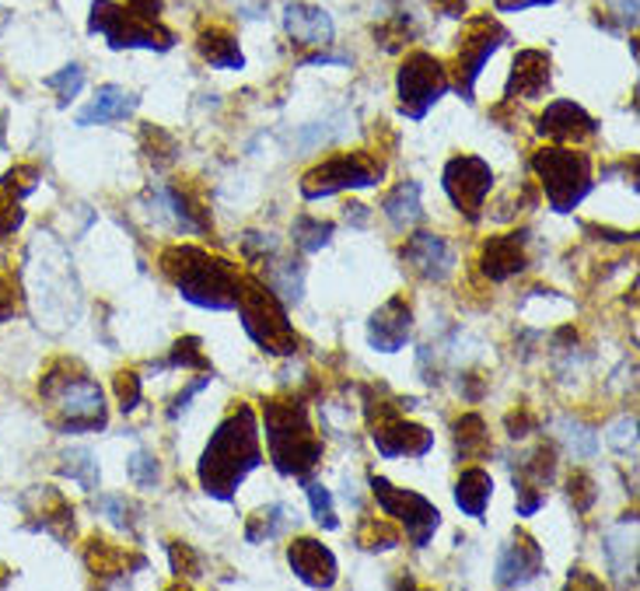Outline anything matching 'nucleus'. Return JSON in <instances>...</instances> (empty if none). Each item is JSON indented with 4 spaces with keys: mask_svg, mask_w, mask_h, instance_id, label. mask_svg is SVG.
<instances>
[{
    "mask_svg": "<svg viewBox=\"0 0 640 591\" xmlns=\"http://www.w3.org/2000/svg\"><path fill=\"white\" fill-rule=\"evenodd\" d=\"M291 235H295V246L301 249V252H319L322 246H329V238H333V221H319V217H312V214H301L298 221H295V228H291Z\"/></svg>",
    "mask_w": 640,
    "mask_h": 591,
    "instance_id": "nucleus-34",
    "label": "nucleus"
},
{
    "mask_svg": "<svg viewBox=\"0 0 640 591\" xmlns=\"http://www.w3.org/2000/svg\"><path fill=\"white\" fill-rule=\"evenodd\" d=\"M367 483H371V494H375L378 507L388 518H396L406 528V539L413 546L424 549L430 539H435V533L441 528V512L424 494L403 491V486L388 483L385 476H371Z\"/></svg>",
    "mask_w": 640,
    "mask_h": 591,
    "instance_id": "nucleus-12",
    "label": "nucleus"
},
{
    "mask_svg": "<svg viewBox=\"0 0 640 591\" xmlns=\"http://www.w3.org/2000/svg\"><path fill=\"white\" fill-rule=\"evenodd\" d=\"M441 186L469 224H477L483 214V203L493 190V169L477 154H456L441 172Z\"/></svg>",
    "mask_w": 640,
    "mask_h": 591,
    "instance_id": "nucleus-14",
    "label": "nucleus"
},
{
    "mask_svg": "<svg viewBox=\"0 0 640 591\" xmlns=\"http://www.w3.org/2000/svg\"><path fill=\"white\" fill-rule=\"evenodd\" d=\"M43 399L56 402V427L67 434L102 431L106 427V399L102 389L88 378V372L74 361H53L43 382H39Z\"/></svg>",
    "mask_w": 640,
    "mask_h": 591,
    "instance_id": "nucleus-5",
    "label": "nucleus"
},
{
    "mask_svg": "<svg viewBox=\"0 0 640 591\" xmlns=\"http://www.w3.org/2000/svg\"><path fill=\"white\" fill-rule=\"evenodd\" d=\"M553 80V60L543 50H522L514 56L511 74H508V88H504V101H532L543 98L550 92Z\"/></svg>",
    "mask_w": 640,
    "mask_h": 591,
    "instance_id": "nucleus-19",
    "label": "nucleus"
},
{
    "mask_svg": "<svg viewBox=\"0 0 640 591\" xmlns=\"http://www.w3.org/2000/svg\"><path fill=\"white\" fill-rule=\"evenodd\" d=\"M259 465H263V448H259L256 413H253V406L238 402L235 410L214 427V434L200 455L196 480L206 497L232 501L235 491L245 483V476Z\"/></svg>",
    "mask_w": 640,
    "mask_h": 591,
    "instance_id": "nucleus-1",
    "label": "nucleus"
},
{
    "mask_svg": "<svg viewBox=\"0 0 640 591\" xmlns=\"http://www.w3.org/2000/svg\"><path fill=\"white\" fill-rule=\"evenodd\" d=\"M169 368H193V372H214L211 368V357L203 354V340L200 336H182L172 343L169 351Z\"/></svg>",
    "mask_w": 640,
    "mask_h": 591,
    "instance_id": "nucleus-37",
    "label": "nucleus"
},
{
    "mask_svg": "<svg viewBox=\"0 0 640 591\" xmlns=\"http://www.w3.org/2000/svg\"><path fill=\"white\" fill-rule=\"evenodd\" d=\"M409 333H413V309H409V301L403 294L388 298L367 322V343L382 354L403 351Z\"/></svg>",
    "mask_w": 640,
    "mask_h": 591,
    "instance_id": "nucleus-20",
    "label": "nucleus"
},
{
    "mask_svg": "<svg viewBox=\"0 0 640 591\" xmlns=\"http://www.w3.org/2000/svg\"><path fill=\"white\" fill-rule=\"evenodd\" d=\"M308 501H312V515L322 528H340L337 507H333V494L326 491L322 483H308Z\"/></svg>",
    "mask_w": 640,
    "mask_h": 591,
    "instance_id": "nucleus-45",
    "label": "nucleus"
},
{
    "mask_svg": "<svg viewBox=\"0 0 640 591\" xmlns=\"http://www.w3.org/2000/svg\"><path fill=\"white\" fill-rule=\"evenodd\" d=\"M46 88H53L60 95V106H67V101L77 98V92L85 88V67L81 64H67L64 71H56L46 77Z\"/></svg>",
    "mask_w": 640,
    "mask_h": 591,
    "instance_id": "nucleus-39",
    "label": "nucleus"
},
{
    "mask_svg": "<svg viewBox=\"0 0 640 591\" xmlns=\"http://www.w3.org/2000/svg\"><path fill=\"white\" fill-rule=\"evenodd\" d=\"M25 277H29V298L39 325H46V330H67V325H74L81 309V288L64 246L53 235H43V232L35 235L29 249Z\"/></svg>",
    "mask_w": 640,
    "mask_h": 591,
    "instance_id": "nucleus-2",
    "label": "nucleus"
},
{
    "mask_svg": "<svg viewBox=\"0 0 640 591\" xmlns=\"http://www.w3.org/2000/svg\"><path fill=\"white\" fill-rule=\"evenodd\" d=\"M595 130H598L595 119L570 98L550 101L546 112L540 116V123H535V133L556 140V144H582V140L595 137Z\"/></svg>",
    "mask_w": 640,
    "mask_h": 591,
    "instance_id": "nucleus-17",
    "label": "nucleus"
},
{
    "mask_svg": "<svg viewBox=\"0 0 640 591\" xmlns=\"http://www.w3.org/2000/svg\"><path fill=\"white\" fill-rule=\"evenodd\" d=\"M609 444L619 455H637V417H623L609 427Z\"/></svg>",
    "mask_w": 640,
    "mask_h": 591,
    "instance_id": "nucleus-48",
    "label": "nucleus"
},
{
    "mask_svg": "<svg viewBox=\"0 0 640 591\" xmlns=\"http://www.w3.org/2000/svg\"><path fill=\"white\" fill-rule=\"evenodd\" d=\"M196 50H200V56L211 67H221V71H242L245 67V56H242L238 39L228 29H221V25L203 29L196 35Z\"/></svg>",
    "mask_w": 640,
    "mask_h": 591,
    "instance_id": "nucleus-28",
    "label": "nucleus"
},
{
    "mask_svg": "<svg viewBox=\"0 0 640 591\" xmlns=\"http://www.w3.org/2000/svg\"><path fill=\"white\" fill-rule=\"evenodd\" d=\"M375 39L382 43L385 53H399V50L409 43V18L399 14V18H392V22H382V25L375 29Z\"/></svg>",
    "mask_w": 640,
    "mask_h": 591,
    "instance_id": "nucleus-46",
    "label": "nucleus"
},
{
    "mask_svg": "<svg viewBox=\"0 0 640 591\" xmlns=\"http://www.w3.org/2000/svg\"><path fill=\"white\" fill-rule=\"evenodd\" d=\"M451 77L448 67L430 53H409L396 74V92H399V112L409 119H424L430 106L448 95Z\"/></svg>",
    "mask_w": 640,
    "mask_h": 591,
    "instance_id": "nucleus-11",
    "label": "nucleus"
},
{
    "mask_svg": "<svg viewBox=\"0 0 640 591\" xmlns=\"http://www.w3.org/2000/svg\"><path fill=\"white\" fill-rule=\"evenodd\" d=\"M561 438L570 448L574 459H591L598 452V434L591 431V427L577 423V420H561Z\"/></svg>",
    "mask_w": 640,
    "mask_h": 591,
    "instance_id": "nucleus-38",
    "label": "nucleus"
},
{
    "mask_svg": "<svg viewBox=\"0 0 640 591\" xmlns=\"http://www.w3.org/2000/svg\"><path fill=\"white\" fill-rule=\"evenodd\" d=\"M169 557H172V574H185L190 581L200 578V557L193 554L190 542H169Z\"/></svg>",
    "mask_w": 640,
    "mask_h": 591,
    "instance_id": "nucleus-49",
    "label": "nucleus"
},
{
    "mask_svg": "<svg viewBox=\"0 0 640 591\" xmlns=\"http://www.w3.org/2000/svg\"><path fill=\"white\" fill-rule=\"evenodd\" d=\"M211 375H214V372H203V378H196L193 385H185V389L175 396V402L169 406V420H179V417H182L185 406H190V402H193V399L206 389V385H211Z\"/></svg>",
    "mask_w": 640,
    "mask_h": 591,
    "instance_id": "nucleus-50",
    "label": "nucleus"
},
{
    "mask_svg": "<svg viewBox=\"0 0 640 591\" xmlns=\"http://www.w3.org/2000/svg\"><path fill=\"white\" fill-rule=\"evenodd\" d=\"M113 389H116V399H119L122 413H134L137 406H140V399H143V385H140L137 372H116Z\"/></svg>",
    "mask_w": 640,
    "mask_h": 591,
    "instance_id": "nucleus-44",
    "label": "nucleus"
},
{
    "mask_svg": "<svg viewBox=\"0 0 640 591\" xmlns=\"http://www.w3.org/2000/svg\"><path fill=\"white\" fill-rule=\"evenodd\" d=\"M498 11H525V8H546L556 4V0H493Z\"/></svg>",
    "mask_w": 640,
    "mask_h": 591,
    "instance_id": "nucleus-55",
    "label": "nucleus"
},
{
    "mask_svg": "<svg viewBox=\"0 0 640 591\" xmlns=\"http://www.w3.org/2000/svg\"><path fill=\"white\" fill-rule=\"evenodd\" d=\"M284 29L298 46H333V18L312 4H287L284 8Z\"/></svg>",
    "mask_w": 640,
    "mask_h": 591,
    "instance_id": "nucleus-23",
    "label": "nucleus"
},
{
    "mask_svg": "<svg viewBox=\"0 0 640 591\" xmlns=\"http://www.w3.org/2000/svg\"><path fill=\"white\" fill-rule=\"evenodd\" d=\"M164 203H169V211L175 217V224L182 232H190V235H206L214 228V221H211V211H206V203L200 196V190L193 186V182H172V186H164L161 190Z\"/></svg>",
    "mask_w": 640,
    "mask_h": 591,
    "instance_id": "nucleus-24",
    "label": "nucleus"
},
{
    "mask_svg": "<svg viewBox=\"0 0 640 591\" xmlns=\"http://www.w3.org/2000/svg\"><path fill=\"white\" fill-rule=\"evenodd\" d=\"M140 148H143V154H148V161L154 169H169L172 161H175V137L172 133H164L161 127H154V123H143V130H140Z\"/></svg>",
    "mask_w": 640,
    "mask_h": 591,
    "instance_id": "nucleus-35",
    "label": "nucleus"
},
{
    "mask_svg": "<svg viewBox=\"0 0 640 591\" xmlns=\"http://www.w3.org/2000/svg\"><path fill=\"white\" fill-rule=\"evenodd\" d=\"M529 267V232H511V235H493L480 249V270L487 280L504 283L514 273Z\"/></svg>",
    "mask_w": 640,
    "mask_h": 591,
    "instance_id": "nucleus-18",
    "label": "nucleus"
},
{
    "mask_svg": "<svg viewBox=\"0 0 640 591\" xmlns=\"http://www.w3.org/2000/svg\"><path fill=\"white\" fill-rule=\"evenodd\" d=\"M85 563H88L92 574H98L102 581H106L109 574H130V567L140 570L143 567V557H134L122 546H113L109 539L92 536L88 546H85Z\"/></svg>",
    "mask_w": 640,
    "mask_h": 591,
    "instance_id": "nucleus-27",
    "label": "nucleus"
},
{
    "mask_svg": "<svg viewBox=\"0 0 640 591\" xmlns=\"http://www.w3.org/2000/svg\"><path fill=\"white\" fill-rule=\"evenodd\" d=\"M127 473H130V483L140 486V491H151V486H158V480H161L158 459L151 452H143V448H137V452L130 455Z\"/></svg>",
    "mask_w": 640,
    "mask_h": 591,
    "instance_id": "nucleus-40",
    "label": "nucleus"
},
{
    "mask_svg": "<svg viewBox=\"0 0 640 591\" xmlns=\"http://www.w3.org/2000/svg\"><path fill=\"white\" fill-rule=\"evenodd\" d=\"M427 4H435L448 18H462L466 14V0H427Z\"/></svg>",
    "mask_w": 640,
    "mask_h": 591,
    "instance_id": "nucleus-56",
    "label": "nucleus"
},
{
    "mask_svg": "<svg viewBox=\"0 0 640 591\" xmlns=\"http://www.w3.org/2000/svg\"><path fill=\"white\" fill-rule=\"evenodd\" d=\"M364 413L371 423V441H375L378 455L385 459H424L435 448V434L424 423L399 417V406L367 399Z\"/></svg>",
    "mask_w": 640,
    "mask_h": 591,
    "instance_id": "nucleus-10",
    "label": "nucleus"
},
{
    "mask_svg": "<svg viewBox=\"0 0 640 591\" xmlns=\"http://www.w3.org/2000/svg\"><path fill=\"white\" fill-rule=\"evenodd\" d=\"M382 214L388 217V224L396 232H409V228H417L420 217H424V203H420V182H399L396 190L385 193L382 200Z\"/></svg>",
    "mask_w": 640,
    "mask_h": 591,
    "instance_id": "nucleus-26",
    "label": "nucleus"
},
{
    "mask_svg": "<svg viewBox=\"0 0 640 591\" xmlns=\"http://www.w3.org/2000/svg\"><path fill=\"white\" fill-rule=\"evenodd\" d=\"M127 8L140 18H148V22H158V14L164 11L161 0H127Z\"/></svg>",
    "mask_w": 640,
    "mask_h": 591,
    "instance_id": "nucleus-54",
    "label": "nucleus"
},
{
    "mask_svg": "<svg viewBox=\"0 0 640 591\" xmlns=\"http://www.w3.org/2000/svg\"><path fill=\"white\" fill-rule=\"evenodd\" d=\"M567 497H570L577 515H585V512H591V507H595L598 491H595V480L585 473V469H574V473H570V480H567Z\"/></svg>",
    "mask_w": 640,
    "mask_h": 591,
    "instance_id": "nucleus-41",
    "label": "nucleus"
},
{
    "mask_svg": "<svg viewBox=\"0 0 640 591\" xmlns=\"http://www.w3.org/2000/svg\"><path fill=\"white\" fill-rule=\"evenodd\" d=\"M451 431H456V452H459V459L469 462V459H483L490 452V434H487V423H483L480 413L459 417Z\"/></svg>",
    "mask_w": 640,
    "mask_h": 591,
    "instance_id": "nucleus-30",
    "label": "nucleus"
},
{
    "mask_svg": "<svg viewBox=\"0 0 640 591\" xmlns=\"http://www.w3.org/2000/svg\"><path fill=\"white\" fill-rule=\"evenodd\" d=\"M88 32L102 35L113 50H158L169 53L175 46L172 29H164L161 22H148V18L134 14L130 8H119L116 0H95Z\"/></svg>",
    "mask_w": 640,
    "mask_h": 591,
    "instance_id": "nucleus-8",
    "label": "nucleus"
},
{
    "mask_svg": "<svg viewBox=\"0 0 640 591\" xmlns=\"http://www.w3.org/2000/svg\"><path fill=\"white\" fill-rule=\"evenodd\" d=\"M60 473L71 476L74 483H81L85 491H95L98 486V459L88 448H71L64 455V465H60Z\"/></svg>",
    "mask_w": 640,
    "mask_h": 591,
    "instance_id": "nucleus-36",
    "label": "nucleus"
},
{
    "mask_svg": "<svg viewBox=\"0 0 640 591\" xmlns=\"http://www.w3.org/2000/svg\"><path fill=\"white\" fill-rule=\"evenodd\" d=\"M535 427H540V420H535V417L525 410V406H522L519 413H511V417H508V434H511L514 441H519V438H529V431H535Z\"/></svg>",
    "mask_w": 640,
    "mask_h": 591,
    "instance_id": "nucleus-51",
    "label": "nucleus"
},
{
    "mask_svg": "<svg viewBox=\"0 0 640 591\" xmlns=\"http://www.w3.org/2000/svg\"><path fill=\"white\" fill-rule=\"evenodd\" d=\"M35 182H39V172L32 165H18L0 179V193H8L14 200H25L35 190Z\"/></svg>",
    "mask_w": 640,
    "mask_h": 591,
    "instance_id": "nucleus-47",
    "label": "nucleus"
},
{
    "mask_svg": "<svg viewBox=\"0 0 640 591\" xmlns=\"http://www.w3.org/2000/svg\"><path fill=\"white\" fill-rule=\"evenodd\" d=\"M508 43V29L493 22L490 14L469 18L462 35H459V53H456V92L469 101L472 88H477L480 71L487 60Z\"/></svg>",
    "mask_w": 640,
    "mask_h": 591,
    "instance_id": "nucleus-13",
    "label": "nucleus"
},
{
    "mask_svg": "<svg viewBox=\"0 0 640 591\" xmlns=\"http://www.w3.org/2000/svg\"><path fill=\"white\" fill-rule=\"evenodd\" d=\"M14 309H18V298H14V288L11 283L0 277V322H8L11 315H14Z\"/></svg>",
    "mask_w": 640,
    "mask_h": 591,
    "instance_id": "nucleus-53",
    "label": "nucleus"
},
{
    "mask_svg": "<svg viewBox=\"0 0 640 591\" xmlns=\"http://www.w3.org/2000/svg\"><path fill=\"white\" fill-rule=\"evenodd\" d=\"M161 273L196 309L228 312L238 304V288H242L238 267L221 256H211L200 246H169L161 252Z\"/></svg>",
    "mask_w": 640,
    "mask_h": 591,
    "instance_id": "nucleus-3",
    "label": "nucleus"
},
{
    "mask_svg": "<svg viewBox=\"0 0 640 591\" xmlns=\"http://www.w3.org/2000/svg\"><path fill=\"white\" fill-rule=\"evenodd\" d=\"M556 476V452L550 444H535L514 469V504L519 515L529 518L546 504V486Z\"/></svg>",
    "mask_w": 640,
    "mask_h": 591,
    "instance_id": "nucleus-15",
    "label": "nucleus"
},
{
    "mask_svg": "<svg viewBox=\"0 0 640 591\" xmlns=\"http://www.w3.org/2000/svg\"><path fill=\"white\" fill-rule=\"evenodd\" d=\"M287 563H291V570L298 574L301 584L308 588H333L337 584V557L333 549L322 546L319 539H295L291 546H287Z\"/></svg>",
    "mask_w": 640,
    "mask_h": 591,
    "instance_id": "nucleus-21",
    "label": "nucleus"
},
{
    "mask_svg": "<svg viewBox=\"0 0 640 591\" xmlns=\"http://www.w3.org/2000/svg\"><path fill=\"white\" fill-rule=\"evenodd\" d=\"M137 109V95H130L119 85H102L92 98V106L77 116V127H102V123H119Z\"/></svg>",
    "mask_w": 640,
    "mask_h": 591,
    "instance_id": "nucleus-25",
    "label": "nucleus"
},
{
    "mask_svg": "<svg viewBox=\"0 0 640 591\" xmlns=\"http://www.w3.org/2000/svg\"><path fill=\"white\" fill-rule=\"evenodd\" d=\"M98 512H102V515H109L119 528H127L130 536L137 533V522H134L137 507H134V501H127L122 494H106V497H98Z\"/></svg>",
    "mask_w": 640,
    "mask_h": 591,
    "instance_id": "nucleus-43",
    "label": "nucleus"
},
{
    "mask_svg": "<svg viewBox=\"0 0 640 591\" xmlns=\"http://www.w3.org/2000/svg\"><path fill=\"white\" fill-rule=\"evenodd\" d=\"M266 283H270V288L277 291V298H284L287 304L301 301V267H298V262H284V267H277L274 277L266 280Z\"/></svg>",
    "mask_w": 640,
    "mask_h": 591,
    "instance_id": "nucleus-42",
    "label": "nucleus"
},
{
    "mask_svg": "<svg viewBox=\"0 0 640 591\" xmlns=\"http://www.w3.org/2000/svg\"><path fill=\"white\" fill-rule=\"evenodd\" d=\"M403 259L409 262L413 270H417L424 280H448L451 270H456V252H451V246L441 238V235H413L406 238V246H403Z\"/></svg>",
    "mask_w": 640,
    "mask_h": 591,
    "instance_id": "nucleus-22",
    "label": "nucleus"
},
{
    "mask_svg": "<svg viewBox=\"0 0 640 591\" xmlns=\"http://www.w3.org/2000/svg\"><path fill=\"white\" fill-rule=\"evenodd\" d=\"M637 536H633V518L630 525L623 522L619 528H612V533L606 536V557L612 563L616 574H633L637 570Z\"/></svg>",
    "mask_w": 640,
    "mask_h": 591,
    "instance_id": "nucleus-31",
    "label": "nucleus"
},
{
    "mask_svg": "<svg viewBox=\"0 0 640 591\" xmlns=\"http://www.w3.org/2000/svg\"><path fill=\"white\" fill-rule=\"evenodd\" d=\"M235 309L242 315L245 336L256 346H263L266 354L291 357L298 351V333H295V325L287 322V309L270 283H263L259 277H242Z\"/></svg>",
    "mask_w": 640,
    "mask_h": 591,
    "instance_id": "nucleus-6",
    "label": "nucleus"
},
{
    "mask_svg": "<svg viewBox=\"0 0 640 591\" xmlns=\"http://www.w3.org/2000/svg\"><path fill=\"white\" fill-rule=\"evenodd\" d=\"M266 441H270V459L280 476H295L308 483L322 462V441L308 420V406L301 396H270L263 402Z\"/></svg>",
    "mask_w": 640,
    "mask_h": 591,
    "instance_id": "nucleus-4",
    "label": "nucleus"
},
{
    "mask_svg": "<svg viewBox=\"0 0 640 591\" xmlns=\"http://www.w3.org/2000/svg\"><path fill=\"white\" fill-rule=\"evenodd\" d=\"M490 497H493V480H490L487 469H462V476L456 483L459 512L469 515V518H483Z\"/></svg>",
    "mask_w": 640,
    "mask_h": 591,
    "instance_id": "nucleus-29",
    "label": "nucleus"
},
{
    "mask_svg": "<svg viewBox=\"0 0 640 591\" xmlns=\"http://www.w3.org/2000/svg\"><path fill=\"white\" fill-rule=\"evenodd\" d=\"M532 172L540 175L550 211L570 214L591 193V158L567 148H543L532 154Z\"/></svg>",
    "mask_w": 640,
    "mask_h": 591,
    "instance_id": "nucleus-7",
    "label": "nucleus"
},
{
    "mask_svg": "<svg viewBox=\"0 0 640 591\" xmlns=\"http://www.w3.org/2000/svg\"><path fill=\"white\" fill-rule=\"evenodd\" d=\"M385 175V161L375 151H343L319 161L316 169L301 175L305 200H329L343 190H367L378 186Z\"/></svg>",
    "mask_w": 640,
    "mask_h": 591,
    "instance_id": "nucleus-9",
    "label": "nucleus"
},
{
    "mask_svg": "<svg viewBox=\"0 0 640 591\" xmlns=\"http://www.w3.org/2000/svg\"><path fill=\"white\" fill-rule=\"evenodd\" d=\"M358 542L367 549V554H388L403 542V533L396 522L388 518H364L358 528Z\"/></svg>",
    "mask_w": 640,
    "mask_h": 591,
    "instance_id": "nucleus-33",
    "label": "nucleus"
},
{
    "mask_svg": "<svg viewBox=\"0 0 640 591\" xmlns=\"http://www.w3.org/2000/svg\"><path fill=\"white\" fill-rule=\"evenodd\" d=\"M543 574V546L535 542L529 533H514L511 542L501 546L498 554V581L501 588H522Z\"/></svg>",
    "mask_w": 640,
    "mask_h": 591,
    "instance_id": "nucleus-16",
    "label": "nucleus"
},
{
    "mask_svg": "<svg viewBox=\"0 0 640 591\" xmlns=\"http://www.w3.org/2000/svg\"><path fill=\"white\" fill-rule=\"evenodd\" d=\"M606 4H609L612 14L619 18V25H627V29L637 25V0H606Z\"/></svg>",
    "mask_w": 640,
    "mask_h": 591,
    "instance_id": "nucleus-52",
    "label": "nucleus"
},
{
    "mask_svg": "<svg viewBox=\"0 0 640 591\" xmlns=\"http://www.w3.org/2000/svg\"><path fill=\"white\" fill-rule=\"evenodd\" d=\"M287 522H291V512H287L284 504H266L259 507L256 515H249V522H245V539L249 542H266V539H277Z\"/></svg>",
    "mask_w": 640,
    "mask_h": 591,
    "instance_id": "nucleus-32",
    "label": "nucleus"
}]
</instances>
